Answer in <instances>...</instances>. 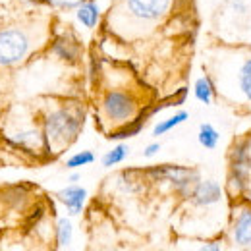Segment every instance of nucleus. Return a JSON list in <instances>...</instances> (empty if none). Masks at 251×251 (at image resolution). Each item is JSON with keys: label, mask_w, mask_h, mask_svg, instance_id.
<instances>
[{"label": "nucleus", "mask_w": 251, "mask_h": 251, "mask_svg": "<svg viewBox=\"0 0 251 251\" xmlns=\"http://www.w3.org/2000/svg\"><path fill=\"white\" fill-rule=\"evenodd\" d=\"M149 118H151L149 108H143V112H141L135 120L120 126V127H116V129H112V131H108V139H112V141H126V139H129V137L139 135L141 129L145 127V122H147Z\"/></svg>", "instance_id": "obj_13"}, {"label": "nucleus", "mask_w": 251, "mask_h": 251, "mask_svg": "<svg viewBox=\"0 0 251 251\" xmlns=\"http://www.w3.org/2000/svg\"><path fill=\"white\" fill-rule=\"evenodd\" d=\"M193 97L201 104H205V106H211L215 102V99L219 97V91H217V85H215V81H213V77L209 74H203V75H199L195 79V83H193Z\"/></svg>", "instance_id": "obj_14"}, {"label": "nucleus", "mask_w": 251, "mask_h": 251, "mask_svg": "<svg viewBox=\"0 0 251 251\" xmlns=\"http://www.w3.org/2000/svg\"><path fill=\"white\" fill-rule=\"evenodd\" d=\"M143 112L139 99L127 89L112 87L106 89L99 99V114L108 131L135 120Z\"/></svg>", "instance_id": "obj_6"}, {"label": "nucleus", "mask_w": 251, "mask_h": 251, "mask_svg": "<svg viewBox=\"0 0 251 251\" xmlns=\"http://www.w3.org/2000/svg\"><path fill=\"white\" fill-rule=\"evenodd\" d=\"M85 0H41L43 6H49V8H54V10H64V12H70V10H77Z\"/></svg>", "instance_id": "obj_21"}, {"label": "nucleus", "mask_w": 251, "mask_h": 251, "mask_svg": "<svg viewBox=\"0 0 251 251\" xmlns=\"http://www.w3.org/2000/svg\"><path fill=\"white\" fill-rule=\"evenodd\" d=\"M49 50L54 58L66 64H77L83 56V47L72 31L54 33L49 39Z\"/></svg>", "instance_id": "obj_9"}, {"label": "nucleus", "mask_w": 251, "mask_h": 251, "mask_svg": "<svg viewBox=\"0 0 251 251\" xmlns=\"http://www.w3.org/2000/svg\"><path fill=\"white\" fill-rule=\"evenodd\" d=\"M43 217H45V209H43V205H39V207H35V211H33L31 215L25 219V232H29L31 228H35L41 220H43Z\"/></svg>", "instance_id": "obj_22"}, {"label": "nucleus", "mask_w": 251, "mask_h": 251, "mask_svg": "<svg viewBox=\"0 0 251 251\" xmlns=\"http://www.w3.org/2000/svg\"><path fill=\"white\" fill-rule=\"evenodd\" d=\"M193 251H222V244H220V240H205Z\"/></svg>", "instance_id": "obj_24"}, {"label": "nucleus", "mask_w": 251, "mask_h": 251, "mask_svg": "<svg viewBox=\"0 0 251 251\" xmlns=\"http://www.w3.org/2000/svg\"><path fill=\"white\" fill-rule=\"evenodd\" d=\"M79 178H81V176H79L77 172H72V174L68 176V182H70V184H77V182H79Z\"/></svg>", "instance_id": "obj_26"}, {"label": "nucleus", "mask_w": 251, "mask_h": 251, "mask_svg": "<svg viewBox=\"0 0 251 251\" xmlns=\"http://www.w3.org/2000/svg\"><path fill=\"white\" fill-rule=\"evenodd\" d=\"M160 149H162V145H160L158 141H153V143H149V145L143 149V157H145V158L157 157L158 153H160Z\"/></svg>", "instance_id": "obj_25"}, {"label": "nucleus", "mask_w": 251, "mask_h": 251, "mask_svg": "<svg viewBox=\"0 0 251 251\" xmlns=\"http://www.w3.org/2000/svg\"><path fill=\"white\" fill-rule=\"evenodd\" d=\"M116 188L126 195H133V193H141L145 189V170H124L116 176Z\"/></svg>", "instance_id": "obj_12"}, {"label": "nucleus", "mask_w": 251, "mask_h": 251, "mask_svg": "<svg viewBox=\"0 0 251 251\" xmlns=\"http://www.w3.org/2000/svg\"><path fill=\"white\" fill-rule=\"evenodd\" d=\"M228 238L240 251H251V201L234 199L228 217Z\"/></svg>", "instance_id": "obj_8"}, {"label": "nucleus", "mask_w": 251, "mask_h": 251, "mask_svg": "<svg viewBox=\"0 0 251 251\" xmlns=\"http://www.w3.org/2000/svg\"><path fill=\"white\" fill-rule=\"evenodd\" d=\"M197 141L203 149L213 151V149L219 147L220 143V131L211 122H203L197 127Z\"/></svg>", "instance_id": "obj_16"}, {"label": "nucleus", "mask_w": 251, "mask_h": 251, "mask_svg": "<svg viewBox=\"0 0 251 251\" xmlns=\"http://www.w3.org/2000/svg\"><path fill=\"white\" fill-rule=\"evenodd\" d=\"M87 108L77 100H62L41 112L39 124L43 129L49 157H58L72 147L83 131Z\"/></svg>", "instance_id": "obj_2"}, {"label": "nucleus", "mask_w": 251, "mask_h": 251, "mask_svg": "<svg viewBox=\"0 0 251 251\" xmlns=\"http://www.w3.org/2000/svg\"><path fill=\"white\" fill-rule=\"evenodd\" d=\"M56 199L66 209L68 217H77L83 213V207L87 203V189L77 184H70L56 191Z\"/></svg>", "instance_id": "obj_11"}, {"label": "nucleus", "mask_w": 251, "mask_h": 251, "mask_svg": "<svg viewBox=\"0 0 251 251\" xmlns=\"http://www.w3.org/2000/svg\"><path fill=\"white\" fill-rule=\"evenodd\" d=\"M188 120H189L188 110H176L172 116H168V118H164V120H160V122H157V124L153 126V137H162L164 133L172 131L174 127L182 126L184 122H188Z\"/></svg>", "instance_id": "obj_17"}, {"label": "nucleus", "mask_w": 251, "mask_h": 251, "mask_svg": "<svg viewBox=\"0 0 251 251\" xmlns=\"http://www.w3.org/2000/svg\"><path fill=\"white\" fill-rule=\"evenodd\" d=\"M127 157H129V147L126 145L124 141H118L112 149H108V151L102 155L100 164H102L104 168H114V166H118L120 162H124Z\"/></svg>", "instance_id": "obj_18"}, {"label": "nucleus", "mask_w": 251, "mask_h": 251, "mask_svg": "<svg viewBox=\"0 0 251 251\" xmlns=\"http://www.w3.org/2000/svg\"><path fill=\"white\" fill-rule=\"evenodd\" d=\"M145 176L149 182L160 184L170 188L182 201H188L193 188L199 184L201 174L193 166H182V164H157L145 168Z\"/></svg>", "instance_id": "obj_7"}, {"label": "nucleus", "mask_w": 251, "mask_h": 251, "mask_svg": "<svg viewBox=\"0 0 251 251\" xmlns=\"http://www.w3.org/2000/svg\"><path fill=\"white\" fill-rule=\"evenodd\" d=\"M100 75H102V64L99 62L95 56H91V60H89V79L95 83Z\"/></svg>", "instance_id": "obj_23"}, {"label": "nucleus", "mask_w": 251, "mask_h": 251, "mask_svg": "<svg viewBox=\"0 0 251 251\" xmlns=\"http://www.w3.org/2000/svg\"><path fill=\"white\" fill-rule=\"evenodd\" d=\"M224 201V188L217 180H199V184L193 188L191 195L188 197V203L193 209H211L217 207Z\"/></svg>", "instance_id": "obj_10"}, {"label": "nucleus", "mask_w": 251, "mask_h": 251, "mask_svg": "<svg viewBox=\"0 0 251 251\" xmlns=\"http://www.w3.org/2000/svg\"><path fill=\"white\" fill-rule=\"evenodd\" d=\"M95 158L97 157H95V153L91 149H83V151H77V153H74L72 157L66 158L64 166H66L68 170H77V168H83V166L93 164Z\"/></svg>", "instance_id": "obj_20"}, {"label": "nucleus", "mask_w": 251, "mask_h": 251, "mask_svg": "<svg viewBox=\"0 0 251 251\" xmlns=\"http://www.w3.org/2000/svg\"><path fill=\"white\" fill-rule=\"evenodd\" d=\"M54 238L58 248H70L72 240H74V224L70 217H60L56 219V226H54Z\"/></svg>", "instance_id": "obj_19"}, {"label": "nucleus", "mask_w": 251, "mask_h": 251, "mask_svg": "<svg viewBox=\"0 0 251 251\" xmlns=\"http://www.w3.org/2000/svg\"><path fill=\"white\" fill-rule=\"evenodd\" d=\"M209 75L226 102L251 108V47H219L209 52Z\"/></svg>", "instance_id": "obj_1"}, {"label": "nucleus", "mask_w": 251, "mask_h": 251, "mask_svg": "<svg viewBox=\"0 0 251 251\" xmlns=\"http://www.w3.org/2000/svg\"><path fill=\"white\" fill-rule=\"evenodd\" d=\"M176 0H118L110 16L114 22H108L110 27L122 35H141L157 27L166 20L174 8Z\"/></svg>", "instance_id": "obj_3"}, {"label": "nucleus", "mask_w": 251, "mask_h": 251, "mask_svg": "<svg viewBox=\"0 0 251 251\" xmlns=\"http://www.w3.org/2000/svg\"><path fill=\"white\" fill-rule=\"evenodd\" d=\"M47 41V35L27 24L0 25V70L18 68Z\"/></svg>", "instance_id": "obj_4"}, {"label": "nucleus", "mask_w": 251, "mask_h": 251, "mask_svg": "<svg viewBox=\"0 0 251 251\" xmlns=\"http://www.w3.org/2000/svg\"><path fill=\"white\" fill-rule=\"evenodd\" d=\"M75 20L81 27L95 29L100 24V8L97 0H85L77 10H75Z\"/></svg>", "instance_id": "obj_15"}, {"label": "nucleus", "mask_w": 251, "mask_h": 251, "mask_svg": "<svg viewBox=\"0 0 251 251\" xmlns=\"http://www.w3.org/2000/svg\"><path fill=\"white\" fill-rule=\"evenodd\" d=\"M251 182V135L232 141L226 153V193L228 197H246Z\"/></svg>", "instance_id": "obj_5"}]
</instances>
